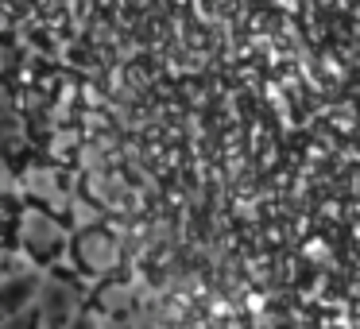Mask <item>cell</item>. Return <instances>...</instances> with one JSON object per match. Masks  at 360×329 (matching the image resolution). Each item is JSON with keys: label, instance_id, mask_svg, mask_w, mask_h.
<instances>
[{"label": "cell", "instance_id": "6da1fadb", "mask_svg": "<svg viewBox=\"0 0 360 329\" xmlns=\"http://www.w3.org/2000/svg\"><path fill=\"white\" fill-rule=\"evenodd\" d=\"M39 314L47 321V329H66V321L78 314L82 302V287L74 279H63V275H51V279H39Z\"/></svg>", "mask_w": 360, "mask_h": 329}, {"label": "cell", "instance_id": "277c9868", "mask_svg": "<svg viewBox=\"0 0 360 329\" xmlns=\"http://www.w3.org/2000/svg\"><path fill=\"white\" fill-rule=\"evenodd\" d=\"M0 329H43V314L35 310V306H27V310H20V314L0 321Z\"/></svg>", "mask_w": 360, "mask_h": 329}, {"label": "cell", "instance_id": "7a4b0ae2", "mask_svg": "<svg viewBox=\"0 0 360 329\" xmlns=\"http://www.w3.org/2000/svg\"><path fill=\"white\" fill-rule=\"evenodd\" d=\"M74 259H78L89 275H101V271H109L112 259H117V244H112V236L105 233V228H86V233L74 240Z\"/></svg>", "mask_w": 360, "mask_h": 329}, {"label": "cell", "instance_id": "5b68a950", "mask_svg": "<svg viewBox=\"0 0 360 329\" xmlns=\"http://www.w3.org/2000/svg\"><path fill=\"white\" fill-rule=\"evenodd\" d=\"M66 329H97V325H94V318H89V314H74V318L66 321Z\"/></svg>", "mask_w": 360, "mask_h": 329}, {"label": "cell", "instance_id": "3957f363", "mask_svg": "<svg viewBox=\"0 0 360 329\" xmlns=\"http://www.w3.org/2000/svg\"><path fill=\"white\" fill-rule=\"evenodd\" d=\"M35 295H39V275L35 271L0 275V321L20 314V310H27V306H35Z\"/></svg>", "mask_w": 360, "mask_h": 329}, {"label": "cell", "instance_id": "52a82bcc", "mask_svg": "<svg viewBox=\"0 0 360 329\" xmlns=\"http://www.w3.org/2000/svg\"><path fill=\"white\" fill-rule=\"evenodd\" d=\"M117 329H124V325H117Z\"/></svg>", "mask_w": 360, "mask_h": 329}, {"label": "cell", "instance_id": "8992f818", "mask_svg": "<svg viewBox=\"0 0 360 329\" xmlns=\"http://www.w3.org/2000/svg\"><path fill=\"white\" fill-rule=\"evenodd\" d=\"M0 271H4V264H0Z\"/></svg>", "mask_w": 360, "mask_h": 329}]
</instances>
